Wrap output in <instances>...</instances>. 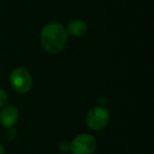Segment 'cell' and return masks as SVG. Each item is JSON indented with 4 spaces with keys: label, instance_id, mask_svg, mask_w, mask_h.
Segmentation results:
<instances>
[{
    "label": "cell",
    "instance_id": "obj_1",
    "mask_svg": "<svg viewBox=\"0 0 154 154\" xmlns=\"http://www.w3.org/2000/svg\"><path fill=\"white\" fill-rule=\"evenodd\" d=\"M68 34L64 26L59 22H49L42 26L39 34L41 48L51 55L60 54L68 42Z\"/></svg>",
    "mask_w": 154,
    "mask_h": 154
},
{
    "label": "cell",
    "instance_id": "obj_2",
    "mask_svg": "<svg viewBox=\"0 0 154 154\" xmlns=\"http://www.w3.org/2000/svg\"><path fill=\"white\" fill-rule=\"evenodd\" d=\"M111 114L105 106H95L86 114V125L92 131L103 130L109 125Z\"/></svg>",
    "mask_w": 154,
    "mask_h": 154
},
{
    "label": "cell",
    "instance_id": "obj_3",
    "mask_svg": "<svg viewBox=\"0 0 154 154\" xmlns=\"http://www.w3.org/2000/svg\"><path fill=\"white\" fill-rule=\"evenodd\" d=\"M10 84L13 90L18 94H26L30 92L33 86V78L31 73L26 68L18 66L10 74Z\"/></svg>",
    "mask_w": 154,
    "mask_h": 154
},
{
    "label": "cell",
    "instance_id": "obj_4",
    "mask_svg": "<svg viewBox=\"0 0 154 154\" xmlns=\"http://www.w3.org/2000/svg\"><path fill=\"white\" fill-rule=\"evenodd\" d=\"M96 147V138L90 133L77 134L70 141V152L72 154H93Z\"/></svg>",
    "mask_w": 154,
    "mask_h": 154
},
{
    "label": "cell",
    "instance_id": "obj_5",
    "mask_svg": "<svg viewBox=\"0 0 154 154\" xmlns=\"http://www.w3.org/2000/svg\"><path fill=\"white\" fill-rule=\"evenodd\" d=\"M19 120V110L16 106L7 105L0 110V125L3 128H14Z\"/></svg>",
    "mask_w": 154,
    "mask_h": 154
},
{
    "label": "cell",
    "instance_id": "obj_6",
    "mask_svg": "<svg viewBox=\"0 0 154 154\" xmlns=\"http://www.w3.org/2000/svg\"><path fill=\"white\" fill-rule=\"evenodd\" d=\"M64 28H66L68 36L73 37V38H80L86 34L87 30H88L87 22L79 18H75V19L71 20L68 26Z\"/></svg>",
    "mask_w": 154,
    "mask_h": 154
},
{
    "label": "cell",
    "instance_id": "obj_7",
    "mask_svg": "<svg viewBox=\"0 0 154 154\" xmlns=\"http://www.w3.org/2000/svg\"><path fill=\"white\" fill-rule=\"evenodd\" d=\"M18 136V132L15 128H8L5 129V138L8 140H15Z\"/></svg>",
    "mask_w": 154,
    "mask_h": 154
},
{
    "label": "cell",
    "instance_id": "obj_8",
    "mask_svg": "<svg viewBox=\"0 0 154 154\" xmlns=\"http://www.w3.org/2000/svg\"><path fill=\"white\" fill-rule=\"evenodd\" d=\"M8 100H9V96H8L7 91L5 89L0 88V110L8 105Z\"/></svg>",
    "mask_w": 154,
    "mask_h": 154
},
{
    "label": "cell",
    "instance_id": "obj_9",
    "mask_svg": "<svg viewBox=\"0 0 154 154\" xmlns=\"http://www.w3.org/2000/svg\"><path fill=\"white\" fill-rule=\"evenodd\" d=\"M58 150L61 153H68V152H70V141L61 140L58 143Z\"/></svg>",
    "mask_w": 154,
    "mask_h": 154
},
{
    "label": "cell",
    "instance_id": "obj_10",
    "mask_svg": "<svg viewBox=\"0 0 154 154\" xmlns=\"http://www.w3.org/2000/svg\"><path fill=\"white\" fill-rule=\"evenodd\" d=\"M0 154H5V149L1 143H0Z\"/></svg>",
    "mask_w": 154,
    "mask_h": 154
}]
</instances>
